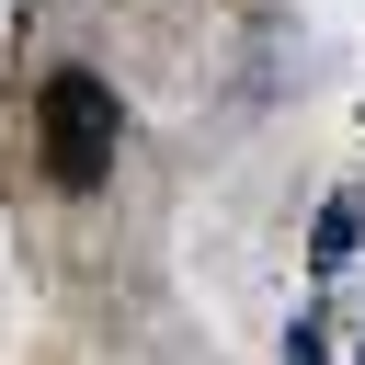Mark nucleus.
<instances>
[{
    "label": "nucleus",
    "mask_w": 365,
    "mask_h": 365,
    "mask_svg": "<svg viewBox=\"0 0 365 365\" xmlns=\"http://www.w3.org/2000/svg\"><path fill=\"white\" fill-rule=\"evenodd\" d=\"M114 160H125V91H114V68L57 57V68L34 80V103H23V171H34V205L91 217V205L114 194Z\"/></svg>",
    "instance_id": "nucleus-1"
}]
</instances>
